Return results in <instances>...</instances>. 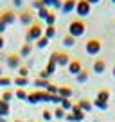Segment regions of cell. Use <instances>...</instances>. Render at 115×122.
<instances>
[{
  "instance_id": "6da1fadb",
  "label": "cell",
  "mask_w": 115,
  "mask_h": 122,
  "mask_svg": "<svg viewBox=\"0 0 115 122\" xmlns=\"http://www.w3.org/2000/svg\"><path fill=\"white\" fill-rule=\"evenodd\" d=\"M42 36H43V27H42V23H38V22H34L29 29L25 30V41L27 43L38 41Z\"/></svg>"
},
{
  "instance_id": "7a4b0ae2",
  "label": "cell",
  "mask_w": 115,
  "mask_h": 122,
  "mask_svg": "<svg viewBox=\"0 0 115 122\" xmlns=\"http://www.w3.org/2000/svg\"><path fill=\"white\" fill-rule=\"evenodd\" d=\"M84 32H86V23H84L83 20L74 18L72 22L68 23V34L72 36V38H79V36H83Z\"/></svg>"
},
{
  "instance_id": "3957f363",
  "label": "cell",
  "mask_w": 115,
  "mask_h": 122,
  "mask_svg": "<svg viewBox=\"0 0 115 122\" xmlns=\"http://www.w3.org/2000/svg\"><path fill=\"white\" fill-rule=\"evenodd\" d=\"M50 59L56 61L58 66H68V63L72 61V57H70L67 52H63V50H54V52L50 54Z\"/></svg>"
},
{
  "instance_id": "277c9868",
  "label": "cell",
  "mask_w": 115,
  "mask_h": 122,
  "mask_svg": "<svg viewBox=\"0 0 115 122\" xmlns=\"http://www.w3.org/2000/svg\"><path fill=\"white\" fill-rule=\"evenodd\" d=\"M101 49H103V43L97 38H90L88 41H86V45H84V50H86V54H90V56H97V54L101 52Z\"/></svg>"
},
{
  "instance_id": "5b68a950",
  "label": "cell",
  "mask_w": 115,
  "mask_h": 122,
  "mask_svg": "<svg viewBox=\"0 0 115 122\" xmlns=\"http://www.w3.org/2000/svg\"><path fill=\"white\" fill-rule=\"evenodd\" d=\"M90 11H92V5L86 2V0H77V5H76V13L79 16V20H83L84 16H88Z\"/></svg>"
},
{
  "instance_id": "8992f818",
  "label": "cell",
  "mask_w": 115,
  "mask_h": 122,
  "mask_svg": "<svg viewBox=\"0 0 115 122\" xmlns=\"http://www.w3.org/2000/svg\"><path fill=\"white\" fill-rule=\"evenodd\" d=\"M16 18H18V15H16L13 9H4V11H0V20H2L5 25H13V23L16 22Z\"/></svg>"
},
{
  "instance_id": "52a82bcc",
  "label": "cell",
  "mask_w": 115,
  "mask_h": 122,
  "mask_svg": "<svg viewBox=\"0 0 115 122\" xmlns=\"http://www.w3.org/2000/svg\"><path fill=\"white\" fill-rule=\"evenodd\" d=\"M18 22L22 23L23 27H31L32 23H34V15H32L31 11H27V9H23L22 13L18 15Z\"/></svg>"
},
{
  "instance_id": "ba28073f",
  "label": "cell",
  "mask_w": 115,
  "mask_h": 122,
  "mask_svg": "<svg viewBox=\"0 0 115 122\" xmlns=\"http://www.w3.org/2000/svg\"><path fill=\"white\" fill-rule=\"evenodd\" d=\"M5 63H7V66L11 70H18L22 66V57L18 54H7L5 56Z\"/></svg>"
},
{
  "instance_id": "9c48e42d",
  "label": "cell",
  "mask_w": 115,
  "mask_h": 122,
  "mask_svg": "<svg viewBox=\"0 0 115 122\" xmlns=\"http://www.w3.org/2000/svg\"><path fill=\"white\" fill-rule=\"evenodd\" d=\"M72 86H68V84H61V86H58V95L61 97V99H72Z\"/></svg>"
},
{
  "instance_id": "30bf717a",
  "label": "cell",
  "mask_w": 115,
  "mask_h": 122,
  "mask_svg": "<svg viewBox=\"0 0 115 122\" xmlns=\"http://www.w3.org/2000/svg\"><path fill=\"white\" fill-rule=\"evenodd\" d=\"M42 92L43 90H34V92H29L27 93V102L29 104H38V102H42Z\"/></svg>"
},
{
  "instance_id": "8fae6325",
  "label": "cell",
  "mask_w": 115,
  "mask_h": 122,
  "mask_svg": "<svg viewBox=\"0 0 115 122\" xmlns=\"http://www.w3.org/2000/svg\"><path fill=\"white\" fill-rule=\"evenodd\" d=\"M81 70H83V63H81L79 59H72L68 63V72L72 74V76H77Z\"/></svg>"
},
{
  "instance_id": "7c38bea8",
  "label": "cell",
  "mask_w": 115,
  "mask_h": 122,
  "mask_svg": "<svg viewBox=\"0 0 115 122\" xmlns=\"http://www.w3.org/2000/svg\"><path fill=\"white\" fill-rule=\"evenodd\" d=\"M92 70H94L95 74H99V76H101L103 72H106V61H104V59H101V57H97V59L94 61Z\"/></svg>"
},
{
  "instance_id": "4fadbf2b",
  "label": "cell",
  "mask_w": 115,
  "mask_h": 122,
  "mask_svg": "<svg viewBox=\"0 0 115 122\" xmlns=\"http://www.w3.org/2000/svg\"><path fill=\"white\" fill-rule=\"evenodd\" d=\"M76 5H77V0H63V7H61V11L65 13V15H68V13L76 11Z\"/></svg>"
},
{
  "instance_id": "5bb4252c",
  "label": "cell",
  "mask_w": 115,
  "mask_h": 122,
  "mask_svg": "<svg viewBox=\"0 0 115 122\" xmlns=\"http://www.w3.org/2000/svg\"><path fill=\"white\" fill-rule=\"evenodd\" d=\"M70 113L74 115V122H83V120H84V115H86V113H83V111H81V108L77 106V104H74V106H72Z\"/></svg>"
},
{
  "instance_id": "9a60e30c",
  "label": "cell",
  "mask_w": 115,
  "mask_h": 122,
  "mask_svg": "<svg viewBox=\"0 0 115 122\" xmlns=\"http://www.w3.org/2000/svg\"><path fill=\"white\" fill-rule=\"evenodd\" d=\"M31 52H32V43H23L22 49H20V54H18V56L23 59V57H29V56H31Z\"/></svg>"
},
{
  "instance_id": "2e32d148",
  "label": "cell",
  "mask_w": 115,
  "mask_h": 122,
  "mask_svg": "<svg viewBox=\"0 0 115 122\" xmlns=\"http://www.w3.org/2000/svg\"><path fill=\"white\" fill-rule=\"evenodd\" d=\"M77 106L81 108V111H83V113H86V111H90L94 108V104H92V101L90 99H81L79 102H77Z\"/></svg>"
},
{
  "instance_id": "e0dca14e",
  "label": "cell",
  "mask_w": 115,
  "mask_h": 122,
  "mask_svg": "<svg viewBox=\"0 0 115 122\" xmlns=\"http://www.w3.org/2000/svg\"><path fill=\"white\" fill-rule=\"evenodd\" d=\"M50 84V81L49 79H34V86H36V90H47V86Z\"/></svg>"
},
{
  "instance_id": "ac0fdd59",
  "label": "cell",
  "mask_w": 115,
  "mask_h": 122,
  "mask_svg": "<svg viewBox=\"0 0 115 122\" xmlns=\"http://www.w3.org/2000/svg\"><path fill=\"white\" fill-rule=\"evenodd\" d=\"M9 111H11V106L0 99V117H4V118H5V117L9 115Z\"/></svg>"
},
{
  "instance_id": "d6986e66",
  "label": "cell",
  "mask_w": 115,
  "mask_h": 122,
  "mask_svg": "<svg viewBox=\"0 0 115 122\" xmlns=\"http://www.w3.org/2000/svg\"><path fill=\"white\" fill-rule=\"evenodd\" d=\"M56 25H50V27H45V29H43V36H45V38H49V40H52L54 36H56Z\"/></svg>"
},
{
  "instance_id": "ffe728a7",
  "label": "cell",
  "mask_w": 115,
  "mask_h": 122,
  "mask_svg": "<svg viewBox=\"0 0 115 122\" xmlns=\"http://www.w3.org/2000/svg\"><path fill=\"white\" fill-rule=\"evenodd\" d=\"M67 113L68 111H65L61 106H56V110L52 111V115H54V118H58V120H61V118H65L67 117Z\"/></svg>"
},
{
  "instance_id": "44dd1931",
  "label": "cell",
  "mask_w": 115,
  "mask_h": 122,
  "mask_svg": "<svg viewBox=\"0 0 115 122\" xmlns=\"http://www.w3.org/2000/svg\"><path fill=\"white\" fill-rule=\"evenodd\" d=\"M61 43L67 47V49H70V47H74V45H76V38H72L70 34H67V36H63Z\"/></svg>"
},
{
  "instance_id": "7402d4cb",
  "label": "cell",
  "mask_w": 115,
  "mask_h": 122,
  "mask_svg": "<svg viewBox=\"0 0 115 122\" xmlns=\"http://www.w3.org/2000/svg\"><path fill=\"white\" fill-rule=\"evenodd\" d=\"M108 99H110V92L108 90H101L95 97V101H101V102H108Z\"/></svg>"
},
{
  "instance_id": "603a6c76",
  "label": "cell",
  "mask_w": 115,
  "mask_h": 122,
  "mask_svg": "<svg viewBox=\"0 0 115 122\" xmlns=\"http://www.w3.org/2000/svg\"><path fill=\"white\" fill-rule=\"evenodd\" d=\"M56 20H58V15H56V13H52V11H50L49 15H47V18L43 20V22L47 23V27H50V25H54V23H56Z\"/></svg>"
},
{
  "instance_id": "cb8c5ba5",
  "label": "cell",
  "mask_w": 115,
  "mask_h": 122,
  "mask_svg": "<svg viewBox=\"0 0 115 122\" xmlns=\"http://www.w3.org/2000/svg\"><path fill=\"white\" fill-rule=\"evenodd\" d=\"M56 68H58V65H56V61H54V59H50V57H49V63H47L45 70H47V72L50 74V76H52V74L56 72Z\"/></svg>"
},
{
  "instance_id": "d4e9b609",
  "label": "cell",
  "mask_w": 115,
  "mask_h": 122,
  "mask_svg": "<svg viewBox=\"0 0 115 122\" xmlns=\"http://www.w3.org/2000/svg\"><path fill=\"white\" fill-rule=\"evenodd\" d=\"M76 81L77 83H86V81H88V72H86V70H81L76 76Z\"/></svg>"
},
{
  "instance_id": "484cf974",
  "label": "cell",
  "mask_w": 115,
  "mask_h": 122,
  "mask_svg": "<svg viewBox=\"0 0 115 122\" xmlns=\"http://www.w3.org/2000/svg\"><path fill=\"white\" fill-rule=\"evenodd\" d=\"M15 84L20 86V88H23V86L29 84V79H27V77H15Z\"/></svg>"
},
{
  "instance_id": "4316f807",
  "label": "cell",
  "mask_w": 115,
  "mask_h": 122,
  "mask_svg": "<svg viewBox=\"0 0 115 122\" xmlns=\"http://www.w3.org/2000/svg\"><path fill=\"white\" fill-rule=\"evenodd\" d=\"M59 106H61V108H63V110H65V111H70V110H72V106H74V102H72V101H70V99H63Z\"/></svg>"
},
{
  "instance_id": "83f0119b",
  "label": "cell",
  "mask_w": 115,
  "mask_h": 122,
  "mask_svg": "<svg viewBox=\"0 0 115 122\" xmlns=\"http://www.w3.org/2000/svg\"><path fill=\"white\" fill-rule=\"evenodd\" d=\"M13 97H15V93H13V92H11V90H5V92H4V93H2V97H0V99L4 101V102H7V104H9V101H11V99H13Z\"/></svg>"
},
{
  "instance_id": "f1b7e54d",
  "label": "cell",
  "mask_w": 115,
  "mask_h": 122,
  "mask_svg": "<svg viewBox=\"0 0 115 122\" xmlns=\"http://www.w3.org/2000/svg\"><path fill=\"white\" fill-rule=\"evenodd\" d=\"M15 97H16V99H20V101H25L27 99V92L23 90V88H18V90L15 92Z\"/></svg>"
},
{
  "instance_id": "f546056e",
  "label": "cell",
  "mask_w": 115,
  "mask_h": 122,
  "mask_svg": "<svg viewBox=\"0 0 115 122\" xmlns=\"http://www.w3.org/2000/svg\"><path fill=\"white\" fill-rule=\"evenodd\" d=\"M49 41H50L49 38H45V36H42V38H40L38 41H36V47H38V49H45V47L49 45Z\"/></svg>"
},
{
  "instance_id": "4dcf8cb0",
  "label": "cell",
  "mask_w": 115,
  "mask_h": 122,
  "mask_svg": "<svg viewBox=\"0 0 115 122\" xmlns=\"http://www.w3.org/2000/svg\"><path fill=\"white\" fill-rule=\"evenodd\" d=\"M42 117H43V122H50L54 118V115H52V111H50V110H43Z\"/></svg>"
},
{
  "instance_id": "1f68e13d",
  "label": "cell",
  "mask_w": 115,
  "mask_h": 122,
  "mask_svg": "<svg viewBox=\"0 0 115 122\" xmlns=\"http://www.w3.org/2000/svg\"><path fill=\"white\" fill-rule=\"evenodd\" d=\"M11 84H13L11 77H7V76H2V77H0V86H11Z\"/></svg>"
},
{
  "instance_id": "d6a6232c",
  "label": "cell",
  "mask_w": 115,
  "mask_h": 122,
  "mask_svg": "<svg viewBox=\"0 0 115 122\" xmlns=\"http://www.w3.org/2000/svg\"><path fill=\"white\" fill-rule=\"evenodd\" d=\"M18 77H27V79H29V68L22 65V66L18 68Z\"/></svg>"
},
{
  "instance_id": "836d02e7",
  "label": "cell",
  "mask_w": 115,
  "mask_h": 122,
  "mask_svg": "<svg viewBox=\"0 0 115 122\" xmlns=\"http://www.w3.org/2000/svg\"><path fill=\"white\" fill-rule=\"evenodd\" d=\"M49 13H50V9H47V7H42V9H40V11H38V15H36V16H38L40 20H45Z\"/></svg>"
},
{
  "instance_id": "e575fe53",
  "label": "cell",
  "mask_w": 115,
  "mask_h": 122,
  "mask_svg": "<svg viewBox=\"0 0 115 122\" xmlns=\"http://www.w3.org/2000/svg\"><path fill=\"white\" fill-rule=\"evenodd\" d=\"M47 93H49V95H58V86H56V84H52V83H50L49 84V86H47Z\"/></svg>"
},
{
  "instance_id": "d590c367",
  "label": "cell",
  "mask_w": 115,
  "mask_h": 122,
  "mask_svg": "<svg viewBox=\"0 0 115 122\" xmlns=\"http://www.w3.org/2000/svg\"><path fill=\"white\" fill-rule=\"evenodd\" d=\"M92 104H94V106H95V108H99V110H108V102H101V101H92Z\"/></svg>"
},
{
  "instance_id": "8d00e7d4",
  "label": "cell",
  "mask_w": 115,
  "mask_h": 122,
  "mask_svg": "<svg viewBox=\"0 0 115 122\" xmlns=\"http://www.w3.org/2000/svg\"><path fill=\"white\" fill-rule=\"evenodd\" d=\"M42 2H43V5L49 9V7H54V5H56V2H59V0H42Z\"/></svg>"
},
{
  "instance_id": "74e56055",
  "label": "cell",
  "mask_w": 115,
  "mask_h": 122,
  "mask_svg": "<svg viewBox=\"0 0 115 122\" xmlns=\"http://www.w3.org/2000/svg\"><path fill=\"white\" fill-rule=\"evenodd\" d=\"M32 7H34L36 11H40V9H42V7H45V5H43V2H42V0H34V2H32Z\"/></svg>"
},
{
  "instance_id": "f35d334b",
  "label": "cell",
  "mask_w": 115,
  "mask_h": 122,
  "mask_svg": "<svg viewBox=\"0 0 115 122\" xmlns=\"http://www.w3.org/2000/svg\"><path fill=\"white\" fill-rule=\"evenodd\" d=\"M38 77H40V79H49V77H50V74H49V72H47V70H45V68H43V70H42V72H40V74H38Z\"/></svg>"
},
{
  "instance_id": "ab89813d",
  "label": "cell",
  "mask_w": 115,
  "mask_h": 122,
  "mask_svg": "<svg viewBox=\"0 0 115 122\" xmlns=\"http://www.w3.org/2000/svg\"><path fill=\"white\" fill-rule=\"evenodd\" d=\"M61 97H59V95H52V101H50V102H54V104H56V106H59V104H61Z\"/></svg>"
},
{
  "instance_id": "60d3db41",
  "label": "cell",
  "mask_w": 115,
  "mask_h": 122,
  "mask_svg": "<svg viewBox=\"0 0 115 122\" xmlns=\"http://www.w3.org/2000/svg\"><path fill=\"white\" fill-rule=\"evenodd\" d=\"M13 5H15V7H22V5H23V0H13Z\"/></svg>"
},
{
  "instance_id": "b9f144b4",
  "label": "cell",
  "mask_w": 115,
  "mask_h": 122,
  "mask_svg": "<svg viewBox=\"0 0 115 122\" xmlns=\"http://www.w3.org/2000/svg\"><path fill=\"white\" fill-rule=\"evenodd\" d=\"M5 27H7V25H5V23L2 22V20H0V34H4V30H5Z\"/></svg>"
},
{
  "instance_id": "7bdbcfd3",
  "label": "cell",
  "mask_w": 115,
  "mask_h": 122,
  "mask_svg": "<svg viewBox=\"0 0 115 122\" xmlns=\"http://www.w3.org/2000/svg\"><path fill=\"white\" fill-rule=\"evenodd\" d=\"M4 45H5V40H4V36L0 34V50L4 49Z\"/></svg>"
},
{
  "instance_id": "ee69618b",
  "label": "cell",
  "mask_w": 115,
  "mask_h": 122,
  "mask_svg": "<svg viewBox=\"0 0 115 122\" xmlns=\"http://www.w3.org/2000/svg\"><path fill=\"white\" fill-rule=\"evenodd\" d=\"M86 2H88V4H90V5H94V4H99L101 0H86Z\"/></svg>"
},
{
  "instance_id": "f6af8a7d",
  "label": "cell",
  "mask_w": 115,
  "mask_h": 122,
  "mask_svg": "<svg viewBox=\"0 0 115 122\" xmlns=\"http://www.w3.org/2000/svg\"><path fill=\"white\" fill-rule=\"evenodd\" d=\"M2 76H4V66L0 65V77H2Z\"/></svg>"
},
{
  "instance_id": "bcb514c9",
  "label": "cell",
  "mask_w": 115,
  "mask_h": 122,
  "mask_svg": "<svg viewBox=\"0 0 115 122\" xmlns=\"http://www.w3.org/2000/svg\"><path fill=\"white\" fill-rule=\"evenodd\" d=\"M113 77H115V65H113Z\"/></svg>"
},
{
  "instance_id": "7dc6e473",
  "label": "cell",
  "mask_w": 115,
  "mask_h": 122,
  "mask_svg": "<svg viewBox=\"0 0 115 122\" xmlns=\"http://www.w3.org/2000/svg\"><path fill=\"white\" fill-rule=\"evenodd\" d=\"M15 122H22V120H20V118H16V120H15Z\"/></svg>"
},
{
  "instance_id": "c3c4849f",
  "label": "cell",
  "mask_w": 115,
  "mask_h": 122,
  "mask_svg": "<svg viewBox=\"0 0 115 122\" xmlns=\"http://www.w3.org/2000/svg\"><path fill=\"white\" fill-rule=\"evenodd\" d=\"M111 4H115V0H111Z\"/></svg>"
},
{
  "instance_id": "681fc988",
  "label": "cell",
  "mask_w": 115,
  "mask_h": 122,
  "mask_svg": "<svg viewBox=\"0 0 115 122\" xmlns=\"http://www.w3.org/2000/svg\"><path fill=\"white\" fill-rule=\"evenodd\" d=\"M27 122H32V120H27Z\"/></svg>"
},
{
  "instance_id": "f907efd6",
  "label": "cell",
  "mask_w": 115,
  "mask_h": 122,
  "mask_svg": "<svg viewBox=\"0 0 115 122\" xmlns=\"http://www.w3.org/2000/svg\"><path fill=\"white\" fill-rule=\"evenodd\" d=\"M40 122H43V120H40Z\"/></svg>"
}]
</instances>
